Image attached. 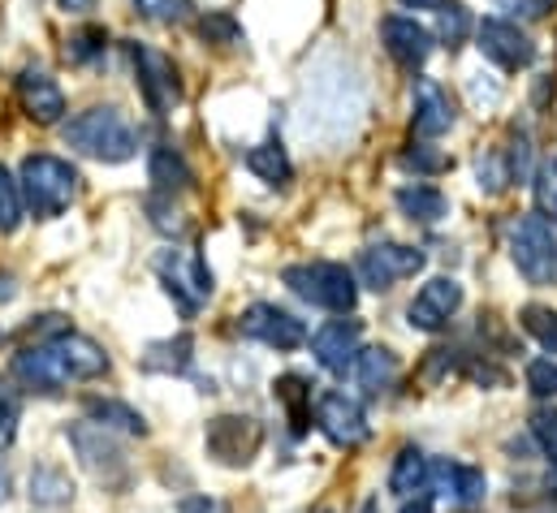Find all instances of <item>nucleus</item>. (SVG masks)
I'll list each match as a JSON object with an SVG mask.
<instances>
[{"label":"nucleus","mask_w":557,"mask_h":513,"mask_svg":"<svg viewBox=\"0 0 557 513\" xmlns=\"http://www.w3.org/2000/svg\"><path fill=\"white\" fill-rule=\"evenodd\" d=\"M475 48H480L484 61H493L506 74L528 70L536 61L532 35L519 22H510V17H484V22H475Z\"/></svg>","instance_id":"obj_8"},{"label":"nucleus","mask_w":557,"mask_h":513,"mask_svg":"<svg viewBox=\"0 0 557 513\" xmlns=\"http://www.w3.org/2000/svg\"><path fill=\"white\" fill-rule=\"evenodd\" d=\"M30 501L44 505V510H61V505H70V501H74V484H70V475H65L61 466H52V462L35 466V471H30Z\"/></svg>","instance_id":"obj_24"},{"label":"nucleus","mask_w":557,"mask_h":513,"mask_svg":"<svg viewBox=\"0 0 557 513\" xmlns=\"http://www.w3.org/2000/svg\"><path fill=\"white\" fill-rule=\"evenodd\" d=\"M510 259L528 285H557V238L541 212H523L510 225Z\"/></svg>","instance_id":"obj_5"},{"label":"nucleus","mask_w":557,"mask_h":513,"mask_svg":"<svg viewBox=\"0 0 557 513\" xmlns=\"http://www.w3.org/2000/svg\"><path fill=\"white\" fill-rule=\"evenodd\" d=\"M502 151H506L515 186H523L528 173H532V138H528V129H510V147H502Z\"/></svg>","instance_id":"obj_36"},{"label":"nucleus","mask_w":557,"mask_h":513,"mask_svg":"<svg viewBox=\"0 0 557 513\" xmlns=\"http://www.w3.org/2000/svg\"><path fill=\"white\" fill-rule=\"evenodd\" d=\"M428 479H432V462L423 458V449L407 445L398 458H394V471H389V492L411 501V497H423L428 492Z\"/></svg>","instance_id":"obj_22"},{"label":"nucleus","mask_w":557,"mask_h":513,"mask_svg":"<svg viewBox=\"0 0 557 513\" xmlns=\"http://www.w3.org/2000/svg\"><path fill=\"white\" fill-rule=\"evenodd\" d=\"M315 427H320L337 449H359V445L372 436L363 405H359L355 397L337 392V388H333V392H324V397L315 401Z\"/></svg>","instance_id":"obj_13"},{"label":"nucleus","mask_w":557,"mask_h":513,"mask_svg":"<svg viewBox=\"0 0 557 513\" xmlns=\"http://www.w3.org/2000/svg\"><path fill=\"white\" fill-rule=\"evenodd\" d=\"M143 17L160 22V26H182L195 17V0H135Z\"/></svg>","instance_id":"obj_35"},{"label":"nucleus","mask_w":557,"mask_h":513,"mask_svg":"<svg viewBox=\"0 0 557 513\" xmlns=\"http://www.w3.org/2000/svg\"><path fill=\"white\" fill-rule=\"evenodd\" d=\"M87 418L104 431H122V436H147V418H143L135 405L117 401V397H87Z\"/></svg>","instance_id":"obj_20"},{"label":"nucleus","mask_w":557,"mask_h":513,"mask_svg":"<svg viewBox=\"0 0 557 513\" xmlns=\"http://www.w3.org/2000/svg\"><path fill=\"white\" fill-rule=\"evenodd\" d=\"M13 376L26 388H35V392H61L65 385L109 376V354H104L91 337L57 333V337H48V341L26 346V350L13 359Z\"/></svg>","instance_id":"obj_1"},{"label":"nucleus","mask_w":557,"mask_h":513,"mask_svg":"<svg viewBox=\"0 0 557 513\" xmlns=\"http://www.w3.org/2000/svg\"><path fill=\"white\" fill-rule=\"evenodd\" d=\"M363 513H381V505H376V501H368V505H363Z\"/></svg>","instance_id":"obj_49"},{"label":"nucleus","mask_w":557,"mask_h":513,"mask_svg":"<svg viewBox=\"0 0 557 513\" xmlns=\"http://www.w3.org/2000/svg\"><path fill=\"white\" fill-rule=\"evenodd\" d=\"M61 134H65V147L100 164H126L139 155V129L126 122L122 109H87L74 122H65Z\"/></svg>","instance_id":"obj_2"},{"label":"nucleus","mask_w":557,"mask_h":513,"mask_svg":"<svg viewBox=\"0 0 557 513\" xmlns=\"http://www.w3.org/2000/svg\"><path fill=\"white\" fill-rule=\"evenodd\" d=\"M536 203H541V216L557 225V160H549L541 173H536Z\"/></svg>","instance_id":"obj_40"},{"label":"nucleus","mask_w":557,"mask_h":513,"mask_svg":"<svg viewBox=\"0 0 557 513\" xmlns=\"http://www.w3.org/2000/svg\"><path fill=\"white\" fill-rule=\"evenodd\" d=\"M471 30H475V22H471L467 4H458V0H445V4L436 9V39H441L445 48H462Z\"/></svg>","instance_id":"obj_29"},{"label":"nucleus","mask_w":557,"mask_h":513,"mask_svg":"<svg viewBox=\"0 0 557 513\" xmlns=\"http://www.w3.org/2000/svg\"><path fill=\"white\" fill-rule=\"evenodd\" d=\"M403 513H432V501L428 497H411V501H403Z\"/></svg>","instance_id":"obj_45"},{"label":"nucleus","mask_w":557,"mask_h":513,"mask_svg":"<svg viewBox=\"0 0 557 513\" xmlns=\"http://www.w3.org/2000/svg\"><path fill=\"white\" fill-rule=\"evenodd\" d=\"M199 35H203L208 43H216V48H234V43H243V26H238V17L225 13V9L203 13V17H199Z\"/></svg>","instance_id":"obj_31"},{"label":"nucleus","mask_w":557,"mask_h":513,"mask_svg":"<svg viewBox=\"0 0 557 513\" xmlns=\"http://www.w3.org/2000/svg\"><path fill=\"white\" fill-rule=\"evenodd\" d=\"M528 388L536 397H557V363L554 359H532L528 363Z\"/></svg>","instance_id":"obj_41"},{"label":"nucleus","mask_w":557,"mask_h":513,"mask_svg":"<svg viewBox=\"0 0 557 513\" xmlns=\"http://www.w3.org/2000/svg\"><path fill=\"white\" fill-rule=\"evenodd\" d=\"M381 39H385V52L403 70H423V61L436 48V35L428 26H419L416 17H385L381 22Z\"/></svg>","instance_id":"obj_16"},{"label":"nucleus","mask_w":557,"mask_h":513,"mask_svg":"<svg viewBox=\"0 0 557 513\" xmlns=\"http://www.w3.org/2000/svg\"><path fill=\"white\" fill-rule=\"evenodd\" d=\"M203 445L221 466H247L264 449V427L251 414H216L203 431Z\"/></svg>","instance_id":"obj_7"},{"label":"nucleus","mask_w":557,"mask_h":513,"mask_svg":"<svg viewBox=\"0 0 557 513\" xmlns=\"http://www.w3.org/2000/svg\"><path fill=\"white\" fill-rule=\"evenodd\" d=\"M497 9H506L510 17H519V22H541V17H549L554 13L557 0H493Z\"/></svg>","instance_id":"obj_42"},{"label":"nucleus","mask_w":557,"mask_h":513,"mask_svg":"<svg viewBox=\"0 0 557 513\" xmlns=\"http://www.w3.org/2000/svg\"><path fill=\"white\" fill-rule=\"evenodd\" d=\"M532 436H536V445L545 449V458L557 462V410L554 405H541V410L532 414Z\"/></svg>","instance_id":"obj_38"},{"label":"nucleus","mask_w":557,"mask_h":513,"mask_svg":"<svg viewBox=\"0 0 557 513\" xmlns=\"http://www.w3.org/2000/svg\"><path fill=\"white\" fill-rule=\"evenodd\" d=\"M355 376L368 392H385V388L398 380V354L385 350V346H372V350H359L355 359Z\"/></svg>","instance_id":"obj_25"},{"label":"nucleus","mask_w":557,"mask_h":513,"mask_svg":"<svg viewBox=\"0 0 557 513\" xmlns=\"http://www.w3.org/2000/svg\"><path fill=\"white\" fill-rule=\"evenodd\" d=\"M13 427H17V397H13L9 385L0 380V445L13 440Z\"/></svg>","instance_id":"obj_43"},{"label":"nucleus","mask_w":557,"mask_h":513,"mask_svg":"<svg viewBox=\"0 0 557 513\" xmlns=\"http://www.w3.org/2000/svg\"><path fill=\"white\" fill-rule=\"evenodd\" d=\"M277 401L285 405L294 431H307V423H311V388H307V380L302 376H281Z\"/></svg>","instance_id":"obj_28"},{"label":"nucleus","mask_w":557,"mask_h":513,"mask_svg":"<svg viewBox=\"0 0 557 513\" xmlns=\"http://www.w3.org/2000/svg\"><path fill=\"white\" fill-rule=\"evenodd\" d=\"M147 173H151V186L160 190V195H182V190H190V182H195V173H190V164L173 151V147H156L151 151V160H147Z\"/></svg>","instance_id":"obj_23"},{"label":"nucleus","mask_w":557,"mask_h":513,"mask_svg":"<svg viewBox=\"0 0 557 513\" xmlns=\"http://www.w3.org/2000/svg\"><path fill=\"white\" fill-rule=\"evenodd\" d=\"M17 104L30 122L39 126H57L65 117V91L57 87V78H48L44 70H22L17 74Z\"/></svg>","instance_id":"obj_17"},{"label":"nucleus","mask_w":557,"mask_h":513,"mask_svg":"<svg viewBox=\"0 0 557 513\" xmlns=\"http://www.w3.org/2000/svg\"><path fill=\"white\" fill-rule=\"evenodd\" d=\"M519 324H523V333H532L549 354H557V311L554 306H523V311H519Z\"/></svg>","instance_id":"obj_34"},{"label":"nucleus","mask_w":557,"mask_h":513,"mask_svg":"<svg viewBox=\"0 0 557 513\" xmlns=\"http://www.w3.org/2000/svg\"><path fill=\"white\" fill-rule=\"evenodd\" d=\"M403 168H416L423 177H432V173H445V168H449V155L436 151V147H428V142H411V147L403 151Z\"/></svg>","instance_id":"obj_37"},{"label":"nucleus","mask_w":557,"mask_h":513,"mask_svg":"<svg viewBox=\"0 0 557 513\" xmlns=\"http://www.w3.org/2000/svg\"><path fill=\"white\" fill-rule=\"evenodd\" d=\"M454 122H458V113H454L449 91H445L441 83H432V78H419L416 83V113H411V129H416L419 142L441 138L445 129H454Z\"/></svg>","instance_id":"obj_18"},{"label":"nucleus","mask_w":557,"mask_h":513,"mask_svg":"<svg viewBox=\"0 0 557 513\" xmlns=\"http://www.w3.org/2000/svg\"><path fill=\"white\" fill-rule=\"evenodd\" d=\"M156 272L182 315H199V306L212 298V267L199 251H160Z\"/></svg>","instance_id":"obj_6"},{"label":"nucleus","mask_w":557,"mask_h":513,"mask_svg":"<svg viewBox=\"0 0 557 513\" xmlns=\"http://www.w3.org/2000/svg\"><path fill=\"white\" fill-rule=\"evenodd\" d=\"M177 513H234V510L225 501H216V497H186L177 505Z\"/></svg>","instance_id":"obj_44"},{"label":"nucleus","mask_w":557,"mask_h":513,"mask_svg":"<svg viewBox=\"0 0 557 513\" xmlns=\"http://www.w3.org/2000/svg\"><path fill=\"white\" fill-rule=\"evenodd\" d=\"M22 212H26L22 186H17V177L0 164V234H13V229L22 225Z\"/></svg>","instance_id":"obj_33"},{"label":"nucleus","mask_w":557,"mask_h":513,"mask_svg":"<svg viewBox=\"0 0 557 513\" xmlns=\"http://www.w3.org/2000/svg\"><path fill=\"white\" fill-rule=\"evenodd\" d=\"M190 350H195V341L190 337H169V341H156V346H147V354H143V367L147 372H186L190 367Z\"/></svg>","instance_id":"obj_27"},{"label":"nucleus","mask_w":557,"mask_h":513,"mask_svg":"<svg viewBox=\"0 0 557 513\" xmlns=\"http://www.w3.org/2000/svg\"><path fill=\"white\" fill-rule=\"evenodd\" d=\"M238 333L251 337V341H260V346H269V350H281V354H289V350H298L307 341V324L294 311L277 306V302L247 306L238 315Z\"/></svg>","instance_id":"obj_11"},{"label":"nucleus","mask_w":557,"mask_h":513,"mask_svg":"<svg viewBox=\"0 0 557 513\" xmlns=\"http://www.w3.org/2000/svg\"><path fill=\"white\" fill-rule=\"evenodd\" d=\"M394 203H398V212L411 221V225H436V221H445L449 216V199L436 190V186H403L398 195H394Z\"/></svg>","instance_id":"obj_21"},{"label":"nucleus","mask_w":557,"mask_h":513,"mask_svg":"<svg viewBox=\"0 0 557 513\" xmlns=\"http://www.w3.org/2000/svg\"><path fill=\"white\" fill-rule=\"evenodd\" d=\"M428 488H436L449 505L475 510V505L484 501V492H488V479H484V471H475V466H467V462H436Z\"/></svg>","instance_id":"obj_19"},{"label":"nucleus","mask_w":557,"mask_h":513,"mask_svg":"<svg viewBox=\"0 0 557 513\" xmlns=\"http://www.w3.org/2000/svg\"><path fill=\"white\" fill-rule=\"evenodd\" d=\"M17 186H22V203L30 208V216L52 221V216H61V212L78 199L83 177H78V168H74L70 160L39 151V155H26V160H22Z\"/></svg>","instance_id":"obj_3"},{"label":"nucleus","mask_w":557,"mask_h":513,"mask_svg":"<svg viewBox=\"0 0 557 513\" xmlns=\"http://www.w3.org/2000/svg\"><path fill=\"white\" fill-rule=\"evenodd\" d=\"M423 251L419 247H403V242H372L363 255H359V280L368 285V289H376V293H385V289H394L398 280H407V276H416L423 272Z\"/></svg>","instance_id":"obj_12"},{"label":"nucleus","mask_w":557,"mask_h":513,"mask_svg":"<svg viewBox=\"0 0 557 513\" xmlns=\"http://www.w3.org/2000/svg\"><path fill=\"white\" fill-rule=\"evenodd\" d=\"M359 341H363V324L359 320H329L311 333V354L324 372L346 376L359 359Z\"/></svg>","instance_id":"obj_14"},{"label":"nucleus","mask_w":557,"mask_h":513,"mask_svg":"<svg viewBox=\"0 0 557 513\" xmlns=\"http://www.w3.org/2000/svg\"><path fill=\"white\" fill-rule=\"evenodd\" d=\"M131 61H135V83H139L143 104L156 113V117H169L173 104L182 100V83H177V65L160 52V48H147V43H131Z\"/></svg>","instance_id":"obj_10"},{"label":"nucleus","mask_w":557,"mask_h":513,"mask_svg":"<svg viewBox=\"0 0 557 513\" xmlns=\"http://www.w3.org/2000/svg\"><path fill=\"white\" fill-rule=\"evenodd\" d=\"M458 306H462V285L454 276H432L407 306V320L419 333H441L458 315Z\"/></svg>","instance_id":"obj_15"},{"label":"nucleus","mask_w":557,"mask_h":513,"mask_svg":"<svg viewBox=\"0 0 557 513\" xmlns=\"http://www.w3.org/2000/svg\"><path fill=\"white\" fill-rule=\"evenodd\" d=\"M4 492H9V471H4V462H0V501H4Z\"/></svg>","instance_id":"obj_48"},{"label":"nucleus","mask_w":557,"mask_h":513,"mask_svg":"<svg viewBox=\"0 0 557 513\" xmlns=\"http://www.w3.org/2000/svg\"><path fill=\"white\" fill-rule=\"evenodd\" d=\"M403 4H407V9H441L445 0H403Z\"/></svg>","instance_id":"obj_47"},{"label":"nucleus","mask_w":557,"mask_h":513,"mask_svg":"<svg viewBox=\"0 0 557 513\" xmlns=\"http://www.w3.org/2000/svg\"><path fill=\"white\" fill-rule=\"evenodd\" d=\"M247 168H251L260 182H269V186H289V177H294V164H289L281 138H264L260 147H251V151H247Z\"/></svg>","instance_id":"obj_26"},{"label":"nucleus","mask_w":557,"mask_h":513,"mask_svg":"<svg viewBox=\"0 0 557 513\" xmlns=\"http://www.w3.org/2000/svg\"><path fill=\"white\" fill-rule=\"evenodd\" d=\"M462 367H467V363H462L458 350H432L428 363H423V380H428V385H441L445 376H454V372H462Z\"/></svg>","instance_id":"obj_39"},{"label":"nucleus","mask_w":557,"mask_h":513,"mask_svg":"<svg viewBox=\"0 0 557 513\" xmlns=\"http://www.w3.org/2000/svg\"><path fill=\"white\" fill-rule=\"evenodd\" d=\"M65 436H70L78 462H83L104 488H122V484H126L131 466H126V453H122V445L113 440V431H104V427H96V423H74Z\"/></svg>","instance_id":"obj_9"},{"label":"nucleus","mask_w":557,"mask_h":513,"mask_svg":"<svg viewBox=\"0 0 557 513\" xmlns=\"http://www.w3.org/2000/svg\"><path fill=\"white\" fill-rule=\"evenodd\" d=\"M281 280L289 285V293H298L302 302L320 306V311H333V315H346L355 311L359 302V285H355V272L346 263H333V259H311V263H289L281 272Z\"/></svg>","instance_id":"obj_4"},{"label":"nucleus","mask_w":557,"mask_h":513,"mask_svg":"<svg viewBox=\"0 0 557 513\" xmlns=\"http://www.w3.org/2000/svg\"><path fill=\"white\" fill-rule=\"evenodd\" d=\"M104 48H109L104 26H83V30H74V35L65 39V61H70V65H87V61H96Z\"/></svg>","instance_id":"obj_32"},{"label":"nucleus","mask_w":557,"mask_h":513,"mask_svg":"<svg viewBox=\"0 0 557 513\" xmlns=\"http://www.w3.org/2000/svg\"><path fill=\"white\" fill-rule=\"evenodd\" d=\"M475 177H480V190H484V195H502L506 186H515V177H510V164H506V151H502V147L480 151V160H475Z\"/></svg>","instance_id":"obj_30"},{"label":"nucleus","mask_w":557,"mask_h":513,"mask_svg":"<svg viewBox=\"0 0 557 513\" xmlns=\"http://www.w3.org/2000/svg\"><path fill=\"white\" fill-rule=\"evenodd\" d=\"M57 4H61L65 13H87V9L96 4V0H57Z\"/></svg>","instance_id":"obj_46"}]
</instances>
